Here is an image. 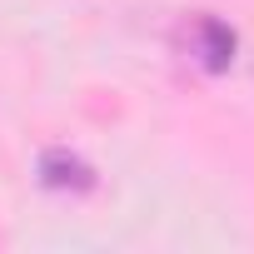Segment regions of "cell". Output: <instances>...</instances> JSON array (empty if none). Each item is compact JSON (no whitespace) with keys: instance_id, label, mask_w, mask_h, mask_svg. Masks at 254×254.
<instances>
[{"instance_id":"6da1fadb","label":"cell","mask_w":254,"mask_h":254,"mask_svg":"<svg viewBox=\"0 0 254 254\" xmlns=\"http://www.w3.org/2000/svg\"><path fill=\"white\" fill-rule=\"evenodd\" d=\"M185 50H190V60L199 65V70H224L229 60H234V30L224 25V20H214V15H194L190 25H185Z\"/></svg>"},{"instance_id":"7a4b0ae2","label":"cell","mask_w":254,"mask_h":254,"mask_svg":"<svg viewBox=\"0 0 254 254\" xmlns=\"http://www.w3.org/2000/svg\"><path fill=\"white\" fill-rule=\"evenodd\" d=\"M40 185H50V190H90L95 185V170L80 160V155H70V150H45L40 155Z\"/></svg>"}]
</instances>
